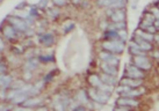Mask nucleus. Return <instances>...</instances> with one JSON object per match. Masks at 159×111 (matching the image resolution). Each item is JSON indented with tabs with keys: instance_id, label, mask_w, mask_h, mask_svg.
Segmentation results:
<instances>
[{
	"instance_id": "obj_30",
	"label": "nucleus",
	"mask_w": 159,
	"mask_h": 111,
	"mask_svg": "<svg viewBox=\"0 0 159 111\" xmlns=\"http://www.w3.org/2000/svg\"><path fill=\"white\" fill-rule=\"evenodd\" d=\"M75 23L73 22H69V24H65L64 26V32H70L71 30H73V28H75Z\"/></svg>"
},
{
	"instance_id": "obj_29",
	"label": "nucleus",
	"mask_w": 159,
	"mask_h": 111,
	"mask_svg": "<svg viewBox=\"0 0 159 111\" xmlns=\"http://www.w3.org/2000/svg\"><path fill=\"white\" fill-rule=\"evenodd\" d=\"M48 4H49V0H41L40 2L37 4V8L39 9H48Z\"/></svg>"
},
{
	"instance_id": "obj_1",
	"label": "nucleus",
	"mask_w": 159,
	"mask_h": 111,
	"mask_svg": "<svg viewBox=\"0 0 159 111\" xmlns=\"http://www.w3.org/2000/svg\"><path fill=\"white\" fill-rule=\"evenodd\" d=\"M102 48L105 51H108L111 53L120 54L123 52L124 50V42L122 41H106L102 43Z\"/></svg>"
},
{
	"instance_id": "obj_19",
	"label": "nucleus",
	"mask_w": 159,
	"mask_h": 111,
	"mask_svg": "<svg viewBox=\"0 0 159 111\" xmlns=\"http://www.w3.org/2000/svg\"><path fill=\"white\" fill-rule=\"evenodd\" d=\"M75 101L80 104H89V96L85 90H79L75 94Z\"/></svg>"
},
{
	"instance_id": "obj_35",
	"label": "nucleus",
	"mask_w": 159,
	"mask_h": 111,
	"mask_svg": "<svg viewBox=\"0 0 159 111\" xmlns=\"http://www.w3.org/2000/svg\"><path fill=\"white\" fill-rule=\"evenodd\" d=\"M114 111H130L129 110V108H125V107H120V105H117V107L115 108Z\"/></svg>"
},
{
	"instance_id": "obj_28",
	"label": "nucleus",
	"mask_w": 159,
	"mask_h": 111,
	"mask_svg": "<svg viewBox=\"0 0 159 111\" xmlns=\"http://www.w3.org/2000/svg\"><path fill=\"white\" fill-rule=\"evenodd\" d=\"M144 20L153 24V23H155V21H156V18L153 16V14H152V13H151V14L150 13H146L145 15H144Z\"/></svg>"
},
{
	"instance_id": "obj_4",
	"label": "nucleus",
	"mask_w": 159,
	"mask_h": 111,
	"mask_svg": "<svg viewBox=\"0 0 159 111\" xmlns=\"http://www.w3.org/2000/svg\"><path fill=\"white\" fill-rule=\"evenodd\" d=\"M7 21H8V24L13 26L18 32H26L29 29V26L26 23V21L19 16H11Z\"/></svg>"
},
{
	"instance_id": "obj_20",
	"label": "nucleus",
	"mask_w": 159,
	"mask_h": 111,
	"mask_svg": "<svg viewBox=\"0 0 159 111\" xmlns=\"http://www.w3.org/2000/svg\"><path fill=\"white\" fill-rule=\"evenodd\" d=\"M136 36H139L141 38H143L144 41H148V42H153L155 40V35H152V34H149V32H146V31L142 30V29H137L136 30Z\"/></svg>"
},
{
	"instance_id": "obj_8",
	"label": "nucleus",
	"mask_w": 159,
	"mask_h": 111,
	"mask_svg": "<svg viewBox=\"0 0 159 111\" xmlns=\"http://www.w3.org/2000/svg\"><path fill=\"white\" fill-rule=\"evenodd\" d=\"M117 105L120 107H125V108H136L139 105V101L137 98H131V97H121L117 100Z\"/></svg>"
},
{
	"instance_id": "obj_7",
	"label": "nucleus",
	"mask_w": 159,
	"mask_h": 111,
	"mask_svg": "<svg viewBox=\"0 0 159 111\" xmlns=\"http://www.w3.org/2000/svg\"><path fill=\"white\" fill-rule=\"evenodd\" d=\"M133 64L142 71H149L152 67V64L149 60L148 56L146 57H133Z\"/></svg>"
},
{
	"instance_id": "obj_25",
	"label": "nucleus",
	"mask_w": 159,
	"mask_h": 111,
	"mask_svg": "<svg viewBox=\"0 0 159 111\" xmlns=\"http://www.w3.org/2000/svg\"><path fill=\"white\" fill-rule=\"evenodd\" d=\"M47 14H48L49 18L56 19L58 15H59V9L56 8V7H52V8H48V9H47Z\"/></svg>"
},
{
	"instance_id": "obj_21",
	"label": "nucleus",
	"mask_w": 159,
	"mask_h": 111,
	"mask_svg": "<svg viewBox=\"0 0 159 111\" xmlns=\"http://www.w3.org/2000/svg\"><path fill=\"white\" fill-rule=\"evenodd\" d=\"M123 29H127V23H125V21H123V22H113L108 27V30L120 31V30H123Z\"/></svg>"
},
{
	"instance_id": "obj_39",
	"label": "nucleus",
	"mask_w": 159,
	"mask_h": 111,
	"mask_svg": "<svg viewBox=\"0 0 159 111\" xmlns=\"http://www.w3.org/2000/svg\"><path fill=\"white\" fill-rule=\"evenodd\" d=\"M73 111H89V110H86L85 108H81V107H79V108H77L75 110H73Z\"/></svg>"
},
{
	"instance_id": "obj_17",
	"label": "nucleus",
	"mask_w": 159,
	"mask_h": 111,
	"mask_svg": "<svg viewBox=\"0 0 159 111\" xmlns=\"http://www.w3.org/2000/svg\"><path fill=\"white\" fill-rule=\"evenodd\" d=\"M39 67V59L37 58H30V59H28L25 64V71H34Z\"/></svg>"
},
{
	"instance_id": "obj_22",
	"label": "nucleus",
	"mask_w": 159,
	"mask_h": 111,
	"mask_svg": "<svg viewBox=\"0 0 159 111\" xmlns=\"http://www.w3.org/2000/svg\"><path fill=\"white\" fill-rule=\"evenodd\" d=\"M89 82L92 84V87H94V88H99V87H100V86L102 84V81H101V79H100V76L95 75V74H92V75H89Z\"/></svg>"
},
{
	"instance_id": "obj_33",
	"label": "nucleus",
	"mask_w": 159,
	"mask_h": 111,
	"mask_svg": "<svg viewBox=\"0 0 159 111\" xmlns=\"http://www.w3.org/2000/svg\"><path fill=\"white\" fill-rule=\"evenodd\" d=\"M152 14H153V16L156 18V20H159V8L155 7V8H152Z\"/></svg>"
},
{
	"instance_id": "obj_24",
	"label": "nucleus",
	"mask_w": 159,
	"mask_h": 111,
	"mask_svg": "<svg viewBox=\"0 0 159 111\" xmlns=\"http://www.w3.org/2000/svg\"><path fill=\"white\" fill-rule=\"evenodd\" d=\"M103 37H105L107 41H117V40H120L119 32H117V31H115V30H108L107 32H105ZM120 41H121V40H120Z\"/></svg>"
},
{
	"instance_id": "obj_41",
	"label": "nucleus",
	"mask_w": 159,
	"mask_h": 111,
	"mask_svg": "<svg viewBox=\"0 0 159 111\" xmlns=\"http://www.w3.org/2000/svg\"><path fill=\"white\" fill-rule=\"evenodd\" d=\"M153 57H155V58H159V52H158V51H156L155 53H153Z\"/></svg>"
},
{
	"instance_id": "obj_13",
	"label": "nucleus",
	"mask_w": 159,
	"mask_h": 111,
	"mask_svg": "<svg viewBox=\"0 0 159 111\" xmlns=\"http://www.w3.org/2000/svg\"><path fill=\"white\" fill-rule=\"evenodd\" d=\"M129 52L133 54V57H146L148 56V52H145V51H143V50L138 46V44L137 43H135V42H131L130 43V46H129Z\"/></svg>"
},
{
	"instance_id": "obj_14",
	"label": "nucleus",
	"mask_w": 159,
	"mask_h": 111,
	"mask_svg": "<svg viewBox=\"0 0 159 111\" xmlns=\"http://www.w3.org/2000/svg\"><path fill=\"white\" fill-rule=\"evenodd\" d=\"M134 42L135 43H137L138 44V46L141 48L143 51H145V52H148V51H151L152 50V44H151L150 42H148V41H144L143 38H141L139 36H134Z\"/></svg>"
},
{
	"instance_id": "obj_38",
	"label": "nucleus",
	"mask_w": 159,
	"mask_h": 111,
	"mask_svg": "<svg viewBox=\"0 0 159 111\" xmlns=\"http://www.w3.org/2000/svg\"><path fill=\"white\" fill-rule=\"evenodd\" d=\"M36 111H49V110H48V108L47 107H40Z\"/></svg>"
},
{
	"instance_id": "obj_31",
	"label": "nucleus",
	"mask_w": 159,
	"mask_h": 111,
	"mask_svg": "<svg viewBox=\"0 0 159 111\" xmlns=\"http://www.w3.org/2000/svg\"><path fill=\"white\" fill-rule=\"evenodd\" d=\"M52 2L57 7H62V6H65L67 4V0H52Z\"/></svg>"
},
{
	"instance_id": "obj_12",
	"label": "nucleus",
	"mask_w": 159,
	"mask_h": 111,
	"mask_svg": "<svg viewBox=\"0 0 159 111\" xmlns=\"http://www.w3.org/2000/svg\"><path fill=\"white\" fill-rule=\"evenodd\" d=\"M109 18L113 22H123L127 19V14L124 12V9H114Z\"/></svg>"
},
{
	"instance_id": "obj_15",
	"label": "nucleus",
	"mask_w": 159,
	"mask_h": 111,
	"mask_svg": "<svg viewBox=\"0 0 159 111\" xmlns=\"http://www.w3.org/2000/svg\"><path fill=\"white\" fill-rule=\"evenodd\" d=\"M101 70L103 73H106V74H109V75H113V76H116L117 75V67L113 66V65H109V64H107V62H102L101 64Z\"/></svg>"
},
{
	"instance_id": "obj_42",
	"label": "nucleus",
	"mask_w": 159,
	"mask_h": 111,
	"mask_svg": "<svg viewBox=\"0 0 159 111\" xmlns=\"http://www.w3.org/2000/svg\"><path fill=\"white\" fill-rule=\"evenodd\" d=\"M72 2H73V4H79L80 0H72Z\"/></svg>"
},
{
	"instance_id": "obj_23",
	"label": "nucleus",
	"mask_w": 159,
	"mask_h": 111,
	"mask_svg": "<svg viewBox=\"0 0 159 111\" xmlns=\"http://www.w3.org/2000/svg\"><path fill=\"white\" fill-rule=\"evenodd\" d=\"M40 102H41V98L36 97V96H34V97H28V100L22 104V107H26V108L35 107L37 104H40Z\"/></svg>"
},
{
	"instance_id": "obj_16",
	"label": "nucleus",
	"mask_w": 159,
	"mask_h": 111,
	"mask_svg": "<svg viewBox=\"0 0 159 111\" xmlns=\"http://www.w3.org/2000/svg\"><path fill=\"white\" fill-rule=\"evenodd\" d=\"M13 78L11 74H4L1 75V89H8L13 84Z\"/></svg>"
},
{
	"instance_id": "obj_43",
	"label": "nucleus",
	"mask_w": 159,
	"mask_h": 111,
	"mask_svg": "<svg viewBox=\"0 0 159 111\" xmlns=\"http://www.w3.org/2000/svg\"><path fill=\"white\" fill-rule=\"evenodd\" d=\"M158 8H159V5H158Z\"/></svg>"
},
{
	"instance_id": "obj_18",
	"label": "nucleus",
	"mask_w": 159,
	"mask_h": 111,
	"mask_svg": "<svg viewBox=\"0 0 159 111\" xmlns=\"http://www.w3.org/2000/svg\"><path fill=\"white\" fill-rule=\"evenodd\" d=\"M99 76H100V79H101V81L103 82V83L109 84V86H113V87L117 83L116 78H115V76H113V75H109V74H106V73H102V74H100Z\"/></svg>"
},
{
	"instance_id": "obj_27",
	"label": "nucleus",
	"mask_w": 159,
	"mask_h": 111,
	"mask_svg": "<svg viewBox=\"0 0 159 111\" xmlns=\"http://www.w3.org/2000/svg\"><path fill=\"white\" fill-rule=\"evenodd\" d=\"M117 32H119L120 40L122 41V42H125V41H127V38H128V32H127V29L120 30V31H117Z\"/></svg>"
},
{
	"instance_id": "obj_6",
	"label": "nucleus",
	"mask_w": 159,
	"mask_h": 111,
	"mask_svg": "<svg viewBox=\"0 0 159 111\" xmlns=\"http://www.w3.org/2000/svg\"><path fill=\"white\" fill-rule=\"evenodd\" d=\"M99 58L102 60V62H107V64L113 65L115 67H117L120 64V58L117 56H115L114 53L108 52V51H101L99 53Z\"/></svg>"
},
{
	"instance_id": "obj_32",
	"label": "nucleus",
	"mask_w": 159,
	"mask_h": 111,
	"mask_svg": "<svg viewBox=\"0 0 159 111\" xmlns=\"http://www.w3.org/2000/svg\"><path fill=\"white\" fill-rule=\"evenodd\" d=\"M23 78L26 80H30L33 78V74H31V71H25V74H23Z\"/></svg>"
},
{
	"instance_id": "obj_3",
	"label": "nucleus",
	"mask_w": 159,
	"mask_h": 111,
	"mask_svg": "<svg viewBox=\"0 0 159 111\" xmlns=\"http://www.w3.org/2000/svg\"><path fill=\"white\" fill-rule=\"evenodd\" d=\"M117 93L121 94V96L123 97H131V98H137L142 96V92L141 89H137V88H130V87H127V86H120L119 88L116 89Z\"/></svg>"
},
{
	"instance_id": "obj_40",
	"label": "nucleus",
	"mask_w": 159,
	"mask_h": 111,
	"mask_svg": "<svg viewBox=\"0 0 159 111\" xmlns=\"http://www.w3.org/2000/svg\"><path fill=\"white\" fill-rule=\"evenodd\" d=\"M155 24H156L155 27L157 28V29H159V20H156V21H155Z\"/></svg>"
},
{
	"instance_id": "obj_2",
	"label": "nucleus",
	"mask_w": 159,
	"mask_h": 111,
	"mask_svg": "<svg viewBox=\"0 0 159 111\" xmlns=\"http://www.w3.org/2000/svg\"><path fill=\"white\" fill-rule=\"evenodd\" d=\"M89 96L92 98L95 103H100V104H105L109 101L111 98V94H107L102 92L98 88H91L89 90Z\"/></svg>"
},
{
	"instance_id": "obj_9",
	"label": "nucleus",
	"mask_w": 159,
	"mask_h": 111,
	"mask_svg": "<svg viewBox=\"0 0 159 111\" xmlns=\"http://www.w3.org/2000/svg\"><path fill=\"white\" fill-rule=\"evenodd\" d=\"M39 42L43 46H51L55 43V36L52 32H43L39 35Z\"/></svg>"
},
{
	"instance_id": "obj_11",
	"label": "nucleus",
	"mask_w": 159,
	"mask_h": 111,
	"mask_svg": "<svg viewBox=\"0 0 159 111\" xmlns=\"http://www.w3.org/2000/svg\"><path fill=\"white\" fill-rule=\"evenodd\" d=\"M122 86H127V87H130V88H138L143 84V80H139V79H131V78H123L121 80V83Z\"/></svg>"
},
{
	"instance_id": "obj_10",
	"label": "nucleus",
	"mask_w": 159,
	"mask_h": 111,
	"mask_svg": "<svg viewBox=\"0 0 159 111\" xmlns=\"http://www.w3.org/2000/svg\"><path fill=\"white\" fill-rule=\"evenodd\" d=\"M18 34L19 32L15 30V28H14L13 26H11V24L5 26V27L2 28V35H4V37H6L7 40L13 41V40H15V38H18Z\"/></svg>"
},
{
	"instance_id": "obj_34",
	"label": "nucleus",
	"mask_w": 159,
	"mask_h": 111,
	"mask_svg": "<svg viewBox=\"0 0 159 111\" xmlns=\"http://www.w3.org/2000/svg\"><path fill=\"white\" fill-rule=\"evenodd\" d=\"M6 64H5L4 62H1V67H0V70H1V75H4V74H6Z\"/></svg>"
},
{
	"instance_id": "obj_37",
	"label": "nucleus",
	"mask_w": 159,
	"mask_h": 111,
	"mask_svg": "<svg viewBox=\"0 0 159 111\" xmlns=\"http://www.w3.org/2000/svg\"><path fill=\"white\" fill-rule=\"evenodd\" d=\"M12 109L11 105H6V104H2V107H1V111H9Z\"/></svg>"
},
{
	"instance_id": "obj_26",
	"label": "nucleus",
	"mask_w": 159,
	"mask_h": 111,
	"mask_svg": "<svg viewBox=\"0 0 159 111\" xmlns=\"http://www.w3.org/2000/svg\"><path fill=\"white\" fill-rule=\"evenodd\" d=\"M25 86H26L25 81L16 80V81H14V82H13V84H12V87H11V88H12V89H22Z\"/></svg>"
},
{
	"instance_id": "obj_36",
	"label": "nucleus",
	"mask_w": 159,
	"mask_h": 111,
	"mask_svg": "<svg viewBox=\"0 0 159 111\" xmlns=\"http://www.w3.org/2000/svg\"><path fill=\"white\" fill-rule=\"evenodd\" d=\"M13 111H31L30 108H26V107H20V108H15Z\"/></svg>"
},
{
	"instance_id": "obj_5",
	"label": "nucleus",
	"mask_w": 159,
	"mask_h": 111,
	"mask_svg": "<svg viewBox=\"0 0 159 111\" xmlns=\"http://www.w3.org/2000/svg\"><path fill=\"white\" fill-rule=\"evenodd\" d=\"M125 76L127 78H131V79H139V80H143L145 78V73L139 70L138 67H136L135 65H128L125 67Z\"/></svg>"
}]
</instances>
